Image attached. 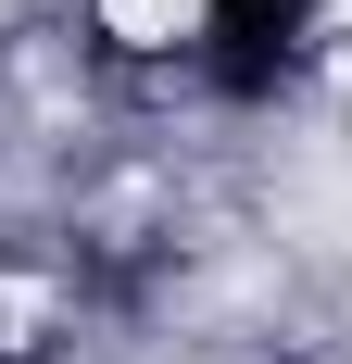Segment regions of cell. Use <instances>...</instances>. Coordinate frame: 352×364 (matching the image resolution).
Returning a JSON list of instances; mask_svg holds the SVG:
<instances>
[{"instance_id": "obj_2", "label": "cell", "mask_w": 352, "mask_h": 364, "mask_svg": "<svg viewBox=\"0 0 352 364\" xmlns=\"http://www.w3.org/2000/svg\"><path fill=\"white\" fill-rule=\"evenodd\" d=\"M0 364H13V352H0Z\"/></svg>"}, {"instance_id": "obj_1", "label": "cell", "mask_w": 352, "mask_h": 364, "mask_svg": "<svg viewBox=\"0 0 352 364\" xmlns=\"http://www.w3.org/2000/svg\"><path fill=\"white\" fill-rule=\"evenodd\" d=\"M202 26H214V75L239 101H264L289 75V50H302V0H202Z\"/></svg>"}]
</instances>
